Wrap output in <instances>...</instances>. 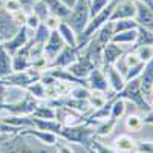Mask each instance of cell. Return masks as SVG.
<instances>
[{
  "label": "cell",
  "mask_w": 153,
  "mask_h": 153,
  "mask_svg": "<svg viewBox=\"0 0 153 153\" xmlns=\"http://www.w3.org/2000/svg\"><path fill=\"white\" fill-rule=\"evenodd\" d=\"M66 23L74 29L76 37L81 35L83 31L86 29L91 14H89V0H76V3L71 9V14L66 17Z\"/></svg>",
  "instance_id": "cell-2"
},
{
  "label": "cell",
  "mask_w": 153,
  "mask_h": 153,
  "mask_svg": "<svg viewBox=\"0 0 153 153\" xmlns=\"http://www.w3.org/2000/svg\"><path fill=\"white\" fill-rule=\"evenodd\" d=\"M126 124L130 130H139L141 126H143V120L139 117H136V115H129L127 120H126Z\"/></svg>",
  "instance_id": "cell-41"
},
{
  "label": "cell",
  "mask_w": 153,
  "mask_h": 153,
  "mask_svg": "<svg viewBox=\"0 0 153 153\" xmlns=\"http://www.w3.org/2000/svg\"><path fill=\"white\" fill-rule=\"evenodd\" d=\"M12 72H14L12 71V55L6 52V49L0 42V78H5Z\"/></svg>",
  "instance_id": "cell-19"
},
{
  "label": "cell",
  "mask_w": 153,
  "mask_h": 153,
  "mask_svg": "<svg viewBox=\"0 0 153 153\" xmlns=\"http://www.w3.org/2000/svg\"><path fill=\"white\" fill-rule=\"evenodd\" d=\"M35 31H37V34H35V38H34V40H35L37 43H43V45H45V42L48 40L49 35H51V31L46 28L45 23H40V25H38V28H37Z\"/></svg>",
  "instance_id": "cell-34"
},
{
  "label": "cell",
  "mask_w": 153,
  "mask_h": 153,
  "mask_svg": "<svg viewBox=\"0 0 153 153\" xmlns=\"http://www.w3.org/2000/svg\"><path fill=\"white\" fill-rule=\"evenodd\" d=\"M104 71V74H106V78H107V81H109V86L112 87V91L117 94V92H120L121 89L124 87V84H126V80H124V75L115 68V66H107V68H103Z\"/></svg>",
  "instance_id": "cell-17"
},
{
  "label": "cell",
  "mask_w": 153,
  "mask_h": 153,
  "mask_svg": "<svg viewBox=\"0 0 153 153\" xmlns=\"http://www.w3.org/2000/svg\"><path fill=\"white\" fill-rule=\"evenodd\" d=\"M123 60H124V65H126L127 69L132 68V66H136L138 63H141V60H139V57H138V54H136V51H135V49L132 51V52L127 54ZM143 63H144V61H143Z\"/></svg>",
  "instance_id": "cell-40"
},
{
  "label": "cell",
  "mask_w": 153,
  "mask_h": 153,
  "mask_svg": "<svg viewBox=\"0 0 153 153\" xmlns=\"http://www.w3.org/2000/svg\"><path fill=\"white\" fill-rule=\"evenodd\" d=\"M144 124H153V112H147L146 115V118L143 120Z\"/></svg>",
  "instance_id": "cell-47"
},
{
  "label": "cell",
  "mask_w": 153,
  "mask_h": 153,
  "mask_svg": "<svg viewBox=\"0 0 153 153\" xmlns=\"http://www.w3.org/2000/svg\"><path fill=\"white\" fill-rule=\"evenodd\" d=\"M152 86H153V58L144 65V69L139 75V87H141V94L144 98H150Z\"/></svg>",
  "instance_id": "cell-14"
},
{
  "label": "cell",
  "mask_w": 153,
  "mask_h": 153,
  "mask_svg": "<svg viewBox=\"0 0 153 153\" xmlns=\"http://www.w3.org/2000/svg\"><path fill=\"white\" fill-rule=\"evenodd\" d=\"M57 31L60 32L61 38L65 40V43H66L68 46H72V48H76V46H78V42H76V34L74 32V29L69 26L66 22H61Z\"/></svg>",
  "instance_id": "cell-20"
},
{
  "label": "cell",
  "mask_w": 153,
  "mask_h": 153,
  "mask_svg": "<svg viewBox=\"0 0 153 153\" xmlns=\"http://www.w3.org/2000/svg\"><path fill=\"white\" fill-rule=\"evenodd\" d=\"M31 68V61L29 57L26 55H12V71L14 72H20V71H26Z\"/></svg>",
  "instance_id": "cell-25"
},
{
  "label": "cell",
  "mask_w": 153,
  "mask_h": 153,
  "mask_svg": "<svg viewBox=\"0 0 153 153\" xmlns=\"http://www.w3.org/2000/svg\"><path fill=\"white\" fill-rule=\"evenodd\" d=\"M136 54L139 57V60L147 63L153 58V46H139V48H135Z\"/></svg>",
  "instance_id": "cell-32"
},
{
  "label": "cell",
  "mask_w": 153,
  "mask_h": 153,
  "mask_svg": "<svg viewBox=\"0 0 153 153\" xmlns=\"http://www.w3.org/2000/svg\"><path fill=\"white\" fill-rule=\"evenodd\" d=\"M138 23L133 19H124V20H117L113 22V31L117 32H123V31H129V29H136Z\"/></svg>",
  "instance_id": "cell-27"
},
{
  "label": "cell",
  "mask_w": 153,
  "mask_h": 153,
  "mask_svg": "<svg viewBox=\"0 0 153 153\" xmlns=\"http://www.w3.org/2000/svg\"><path fill=\"white\" fill-rule=\"evenodd\" d=\"M109 2L110 0H89V14H91V19L97 16Z\"/></svg>",
  "instance_id": "cell-31"
},
{
  "label": "cell",
  "mask_w": 153,
  "mask_h": 153,
  "mask_svg": "<svg viewBox=\"0 0 153 153\" xmlns=\"http://www.w3.org/2000/svg\"><path fill=\"white\" fill-rule=\"evenodd\" d=\"M152 106H153V103H152Z\"/></svg>",
  "instance_id": "cell-54"
},
{
  "label": "cell",
  "mask_w": 153,
  "mask_h": 153,
  "mask_svg": "<svg viewBox=\"0 0 153 153\" xmlns=\"http://www.w3.org/2000/svg\"><path fill=\"white\" fill-rule=\"evenodd\" d=\"M32 9H34L32 12H34L38 19H40V22H45L46 17L51 14L49 9H48V6H46V3L43 2V0H35L34 5H32Z\"/></svg>",
  "instance_id": "cell-29"
},
{
  "label": "cell",
  "mask_w": 153,
  "mask_h": 153,
  "mask_svg": "<svg viewBox=\"0 0 153 153\" xmlns=\"http://www.w3.org/2000/svg\"><path fill=\"white\" fill-rule=\"evenodd\" d=\"M32 115L35 118H42V120H55V110L52 107H48V106H38L37 104Z\"/></svg>",
  "instance_id": "cell-28"
},
{
  "label": "cell",
  "mask_w": 153,
  "mask_h": 153,
  "mask_svg": "<svg viewBox=\"0 0 153 153\" xmlns=\"http://www.w3.org/2000/svg\"><path fill=\"white\" fill-rule=\"evenodd\" d=\"M136 152L138 153H153V141H138Z\"/></svg>",
  "instance_id": "cell-43"
},
{
  "label": "cell",
  "mask_w": 153,
  "mask_h": 153,
  "mask_svg": "<svg viewBox=\"0 0 153 153\" xmlns=\"http://www.w3.org/2000/svg\"><path fill=\"white\" fill-rule=\"evenodd\" d=\"M78 46L72 48V46H65L60 52L57 54V57L51 63V68H69L74 61H76L78 58Z\"/></svg>",
  "instance_id": "cell-10"
},
{
  "label": "cell",
  "mask_w": 153,
  "mask_h": 153,
  "mask_svg": "<svg viewBox=\"0 0 153 153\" xmlns=\"http://www.w3.org/2000/svg\"><path fill=\"white\" fill-rule=\"evenodd\" d=\"M26 43H28V28L26 26H20L19 31L14 34V37H11L9 40L2 42L3 48L6 49V52L9 55H14L17 51L22 49Z\"/></svg>",
  "instance_id": "cell-12"
},
{
  "label": "cell",
  "mask_w": 153,
  "mask_h": 153,
  "mask_svg": "<svg viewBox=\"0 0 153 153\" xmlns=\"http://www.w3.org/2000/svg\"><path fill=\"white\" fill-rule=\"evenodd\" d=\"M92 69H95V66H94V63H92V60H91L89 51L86 52L84 57H78V58H76V61H74L72 65L68 68V71H69L74 76H76V78H83V80L87 78Z\"/></svg>",
  "instance_id": "cell-9"
},
{
  "label": "cell",
  "mask_w": 153,
  "mask_h": 153,
  "mask_svg": "<svg viewBox=\"0 0 153 153\" xmlns=\"http://www.w3.org/2000/svg\"><path fill=\"white\" fill-rule=\"evenodd\" d=\"M22 127H16V126H9L5 121L0 120V133L2 135H16L19 132H22Z\"/></svg>",
  "instance_id": "cell-39"
},
{
  "label": "cell",
  "mask_w": 153,
  "mask_h": 153,
  "mask_svg": "<svg viewBox=\"0 0 153 153\" xmlns=\"http://www.w3.org/2000/svg\"><path fill=\"white\" fill-rule=\"evenodd\" d=\"M124 55V51L121 48V45L112 43L109 42L107 45H104L103 48V55H101V66L107 68V66H115L117 61Z\"/></svg>",
  "instance_id": "cell-13"
},
{
  "label": "cell",
  "mask_w": 153,
  "mask_h": 153,
  "mask_svg": "<svg viewBox=\"0 0 153 153\" xmlns=\"http://www.w3.org/2000/svg\"><path fill=\"white\" fill-rule=\"evenodd\" d=\"M115 147L120 152H126V153L136 152V141H133V139L127 135H121L115 139Z\"/></svg>",
  "instance_id": "cell-23"
},
{
  "label": "cell",
  "mask_w": 153,
  "mask_h": 153,
  "mask_svg": "<svg viewBox=\"0 0 153 153\" xmlns=\"http://www.w3.org/2000/svg\"><path fill=\"white\" fill-rule=\"evenodd\" d=\"M9 136H12V135H2V133H0V146H2V144L6 141V139H8Z\"/></svg>",
  "instance_id": "cell-51"
},
{
  "label": "cell",
  "mask_w": 153,
  "mask_h": 153,
  "mask_svg": "<svg viewBox=\"0 0 153 153\" xmlns=\"http://www.w3.org/2000/svg\"><path fill=\"white\" fill-rule=\"evenodd\" d=\"M43 2L46 3L49 12L52 16H57L60 19H66L71 14V8H68L61 0H43Z\"/></svg>",
  "instance_id": "cell-18"
},
{
  "label": "cell",
  "mask_w": 153,
  "mask_h": 153,
  "mask_svg": "<svg viewBox=\"0 0 153 153\" xmlns=\"http://www.w3.org/2000/svg\"><path fill=\"white\" fill-rule=\"evenodd\" d=\"M97 32H98L97 34V40L100 43H103V45H107L112 40L113 34H115V31H113V22H106Z\"/></svg>",
  "instance_id": "cell-24"
},
{
  "label": "cell",
  "mask_w": 153,
  "mask_h": 153,
  "mask_svg": "<svg viewBox=\"0 0 153 153\" xmlns=\"http://www.w3.org/2000/svg\"><path fill=\"white\" fill-rule=\"evenodd\" d=\"M58 150H60V153H74V152H72L69 147H66V146H60Z\"/></svg>",
  "instance_id": "cell-50"
},
{
  "label": "cell",
  "mask_w": 153,
  "mask_h": 153,
  "mask_svg": "<svg viewBox=\"0 0 153 153\" xmlns=\"http://www.w3.org/2000/svg\"><path fill=\"white\" fill-rule=\"evenodd\" d=\"M28 92L34 97V98H46L45 97V84L38 80L35 83H32L31 86H28Z\"/></svg>",
  "instance_id": "cell-30"
},
{
  "label": "cell",
  "mask_w": 153,
  "mask_h": 153,
  "mask_svg": "<svg viewBox=\"0 0 153 153\" xmlns=\"http://www.w3.org/2000/svg\"><path fill=\"white\" fill-rule=\"evenodd\" d=\"M89 95H91V91L87 87H83V86H76V87H72L71 89V97L72 98H76V100H87Z\"/></svg>",
  "instance_id": "cell-35"
},
{
  "label": "cell",
  "mask_w": 153,
  "mask_h": 153,
  "mask_svg": "<svg viewBox=\"0 0 153 153\" xmlns=\"http://www.w3.org/2000/svg\"><path fill=\"white\" fill-rule=\"evenodd\" d=\"M115 124H117V121H115V120H110V118H109L107 121H104L103 124H101V126L98 127L97 133H98V135H101V136H104V135H109V133H112V130H113Z\"/></svg>",
  "instance_id": "cell-36"
},
{
  "label": "cell",
  "mask_w": 153,
  "mask_h": 153,
  "mask_svg": "<svg viewBox=\"0 0 153 153\" xmlns=\"http://www.w3.org/2000/svg\"><path fill=\"white\" fill-rule=\"evenodd\" d=\"M42 23H45V25H46V28H48L49 31H57V29H58V26H60V23H61V19H60V17H57V16L49 14V16L46 17V20H45V22H42Z\"/></svg>",
  "instance_id": "cell-38"
},
{
  "label": "cell",
  "mask_w": 153,
  "mask_h": 153,
  "mask_svg": "<svg viewBox=\"0 0 153 153\" xmlns=\"http://www.w3.org/2000/svg\"><path fill=\"white\" fill-rule=\"evenodd\" d=\"M40 141H28L25 135H12L2 144V152L3 153H45L46 144L38 146Z\"/></svg>",
  "instance_id": "cell-1"
},
{
  "label": "cell",
  "mask_w": 153,
  "mask_h": 153,
  "mask_svg": "<svg viewBox=\"0 0 153 153\" xmlns=\"http://www.w3.org/2000/svg\"><path fill=\"white\" fill-rule=\"evenodd\" d=\"M37 107V101L35 98L28 94L23 98H20L16 103H9V104H0V109L11 113V115H20V117H26L34 112V109Z\"/></svg>",
  "instance_id": "cell-6"
},
{
  "label": "cell",
  "mask_w": 153,
  "mask_h": 153,
  "mask_svg": "<svg viewBox=\"0 0 153 153\" xmlns=\"http://www.w3.org/2000/svg\"><path fill=\"white\" fill-rule=\"evenodd\" d=\"M3 8L9 12V14H14V12L22 9V3L19 2V0H5Z\"/></svg>",
  "instance_id": "cell-42"
},
{
  "label": "cell",
  "mask_w": 153,
  "mask_h": 153,
  "mask_svg": "<svg viewBox=\"0 0 153 153\" xmlns=\"http://www.w3.org/2000/svg\"><path fill=\"white\" fill-rule=\"evenodd\" d=\"M136 35H138V28L136 29H129V31H123V32L113 34L110 42L112 43H117V45H132L136 40Z\"/></svg>",
  "instance_id": "cell-21"
},
{
  "label": "cell",
  "mask_w": 153,
  "mask_h": 153,
  "mask_svg": "<svg viewBox=\"0 0 153 153\" xmlns=\"http://www.w3.org/2000/svg\"><path fill=\"white\" fill-rule=\"evenodd\" d=\"M54 86H55V91H57V95H58V97H60V95H69V94H71V89H72L71 83L61 81V80H57Z\"/></svg>",
  "instance_id": "cell-37"
},
{
  "label": "cell",
  "mask_w": 153,
  "mask_h": 153,
  "mask_svg": "<svg viewBox=\"0 0 153 153\" xmlns=\"http://www.w3.org/2000/svg\"><path fill=\"white\" fill-rule=\"evenodd\" d=\"M144 65L146 63H138L136 66H132V68H129L127 69V72H126V75H124V80L126 81H130V80H133V78H138L139 75H141V72H143V69H144Z\"/></svg>",
  "instance_id": "cell-33"
},
{
  "label": "cell",
  "mask_w": 153,
  "mask_h": 153,
  "mask_svg": "<svg viewBox=\"0 0 153 153\" xmlns=\"http://www.w3.org/2000/svg\"><path fill=\"white\" fill-rule=\"evenodd\" d=\"M126 110V104H124V100L123 98H117L115 97L112 101V107H110V120L117 121L120 117H123V113Z\"/></svg>",
  "instance_id": "cell-26"
},
{
  "label": "cell",
  "mask_w": 153,
  "mask_h": 153,
  "mask_svg": "<svg viewBox=\"0 0 153 153\" xmlns=\"http://www.w3.org/2000/svg\"><path fill=\"white\" fill-rule=\"evenodd\" d=\"M139 2H144L146 5H149L150 8H153V0H139Z\"/></svg>",
  "instance_id": "cell-52"
},
{
  "label": "cell",
  "mask_w": 153,
  "mask_h": 153,
  "mask_svg": "<svg viewBox=\"0 0 153 153\" xmlns=\"http://www.w3.org/2000/svg\"><path fill=\"white\" fill-rule=\"evenodd\" d=\"M87 83H89L87 86L91 87V91H100V92H104V94L109 87V81L106 78V74L100 68H95V69L91 71V74L87 76Z\"/></svg>",
  "instance_id": "cell-15"
},
{
  "label": "cell",
  "mask_w": 153,
  "mask_h": 153,
  "mask_svg": "<svg viewBox=\"0 0 153 153\" xmlns=\"http://www.w3.org/2000/svg\"><path fill=\"white\" fill-rule=\"evenodd\" d=\"M135 5H136V12L133 20L138 23V26L153 32V8H150L144 2H139V0H135Z\"/></svg>",
  "instance_id": "cell-7"
},
{
  "label": "cell",
  "mask_w": 153,
  "mask_h": 153,
  "mask_svg": "<svg viewBox=\"0 0 153 153\" xmlns=\"http://www.w3.org/2000/svg\"><path fill=\"white\" fill-rule=\"evenodd\" d=\"M65 46H66V43H65V40L61 38L60 32H58V31H51L49 38H48V40L45 42V45H43V55H45V58L54 60V58L57 57V54H58Z\"/></svg>",
  "instance_id": "cell-8"
},
{
  "label": "cell",
  "mask_w": 153,
  "mask_h": 153,
  "mask_svg": "<svg viewBox=\"0 0 153 153\" xmlns=\"http://www.w3.org/2000/svg\"><path fill=\"white\" fill-rule=\"evenodd\" d=\"M5 98H6V86L0 83V104H3Z\"/></svg>",
  "instance_id": "cell-46"
},
{
  "label": "cell",
  "mask_w": 153,
  "mask_h": 153,
  "mask_svg": "<svg viewBox=\"0 0 153 153\" xmlns=\"http://www.w3.org/2000/svg\"><path fill=\"white\" fill-rule=\"evenodd\" d=\"M19 2L22 3V6H32L35 0H19Z\"/></svg>",
  "instance_id": "cell-49"
},
{
  "label": "cell",
  "mask_w": 153,
  "mask_h": 153,
  "mask_svg": "<svg viewBox=\"0 0 153 153\" xmlns=\"http://www.w3.org/2000/svg\"><path fill=\"white\" fill-rule=\"evenodd\" d=\"M152 94H153V86H152Z\"/></svg>",
  "instance_id": "cell-53"
},
{
  "label": "cell",
  "mask_w": 153,
  "mask_h": 153,
  "mask_svg": "<svg viewBox=\"0 0 153 153\" xmlns=\"http://www.w3.org/2000/svg\"><path fill=\"white\" fill-rule=\"evenodd\" d=\"M61 2L65 3L68 8H71V9H72V8H74V5L76 3V0H61Z\"/></svg>",
  "instance_id": "cell-48"
},
{
  "label": "cell",
  "mask_w": 153,
  "mask_h": 153,
  "mask_svg": "<svg viewBox=\"0 0 153 153\" xmlns=\"http://www.w3.org/2000/svg\"><path fill=\"white\" fill-rule=\"evenodd\" d=\"M40 19H38L34 12H29V14L26 16V23H25V26L26 28H31V29H37L38 25H40Z\"/></svg>",
  "instance_id": "cell-44"
},
{
  "label": "cell",
  "mask_w": 153,
  "mask_h": 153,
  "mask_svg": "<svg viewBox=\"0 0 153 153\" xmlns=\"http://www.w3.org/2000/svg\"><path fill=\"white\" fill-rule=\"evenodd\" d=\"M133 45H135L133 49L139 46H153V32L146 28L138 26V35H136V40Z\"/></svg>",
  "instance_id": "cell-22"
},
{
  "label": "cell",
  "mask_w": 153,
  "mask_h": 153,
  "mask_svg": "<svg viewBox=\"0 0 153 153\" xmlns=\"http://www.w3.org/2000/svg\"><path fill=\"white\" fill-rule=\"evenodd\" d=\"M136 12V5L135 0H120L117 6L113 8V12L109 19V22H117V20H124V19H133Z\"/></svg>",
  "instance_id": "cell-11"
},
{
  "label": "cell",
  "mask_w": 153,
  "mask_h": 153,
  "mask_svg": "<svg viewBox=\"0 0 153 153\" xmlns=\"http://www.w3.org/2000/svg\"><path fill=\"white\" fill-rule=\"evenodd\" d=\"M22 135L25 136H34L37 138L42 144H46V146H54L57 144V139L58 136L55 133H51V132H45V130H40V129H35V127H26L20 132Z\"/></svg>",
  "instance_id": "cell-16"
},
{
  "label": "cell",
  "mask_w": 153,
  "mask_h": 153,
  "mask_svg": "<svg viewBox=\"0 0 153 153\" xmlns=\"http://www.w3.org/2000/svg\"><path fill=\"white\" fill-rule=\"evenodd\" d=\"M42 78V74L37 69L32 68V71H20V72H12L6 75L5 78H0V83L5 86H14V87H28L32 83L38 81Z\"/></svg>",
  "instance_id": "cell-5"
},
{
  "label": "cell",
  "mask_w": 153,
  "mask_h": 153,
  "mask_svg": "<svg viewBox=\"0 0 153 153\" xmlns=\"http://www.w3.org/2000/svg\"><path fill=\"white\" fill-rule=\"evenodd\" d=\"M91 144H92V149H94L97 153H117L115 150H112V149H109V147L103 146V144L98 143V141H92Z\"/></svg>",
  "instance_id": "cell-45"
},
{
  "label": "cell",
  "mask_w": 153,
  "mask_h": 153,
  "mask_svg": "<svg viewBox=\"0 0 153 153\" xmlns=\"http://www.w3.org/2000/svg\"><path fill=\"white\" fill-rule=\"evenodd\" d=\"M94 133H95V130L91 129V127H87V126H63L58 136L65 138L66 141H72V143L89 146L92 143L91 136Z\"/></svg>",
  "instance_id": "cell-4"
},
{
  "label": "cell",
  "mask_w": 153,
  "mask_h": 153,
  "mask_svg": "<svg viewBox=\"0 0 153 153\" xmlns=\"http://www.w3.org/2000/svg\"><path fill=\"white\" fill-rule=\"evenodd\" d=\"M117 98H123V100H129L132 103H135L139 109H143L146 112H150V106L146 101V98L141 94V87H139V76L133 78L130 81H126L124 87L120 92H117Z\"/></svg>",
  "instance_id": "cell-3"
}]
</instances>
